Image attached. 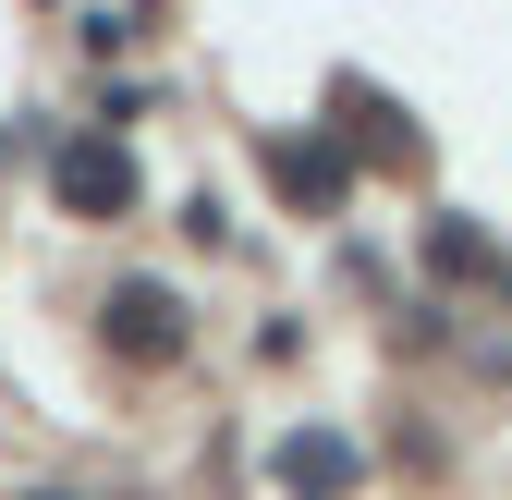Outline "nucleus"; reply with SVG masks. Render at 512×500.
Here are the masks:
<instances>
[{"instance_id":"nucleus-1","label":"nucleus","mask_w":512,"mask_h":500,"mask_svg":"<svg viewBox=\"0 0 512 500\" xmlns=\"http://www.w3.org/2000/svg\"><path fill=\"white\" fill-rule=\"evenodd\" d=\"M61 196H86V208H122V196H135V171H122L110 147H86V159H61Z\"/></svg>"}]
</instances>
